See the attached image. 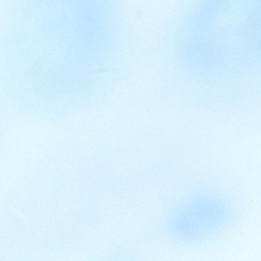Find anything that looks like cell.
I'll use <instances>...</instances> for the list:
<instances>
[]
</instances>
